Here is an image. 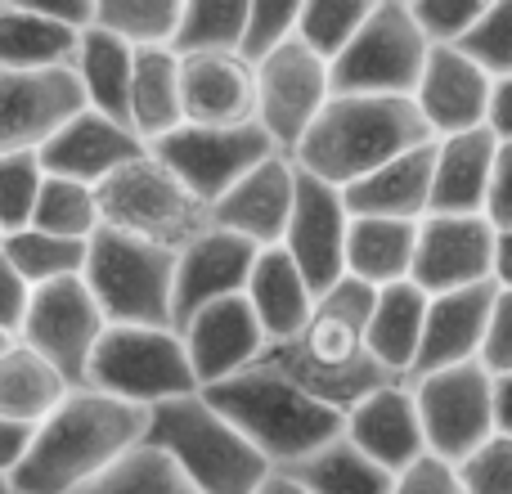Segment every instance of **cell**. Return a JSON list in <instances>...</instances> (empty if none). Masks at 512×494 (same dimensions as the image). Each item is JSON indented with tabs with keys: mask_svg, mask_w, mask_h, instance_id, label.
Wrapping results in <instances>:
<instances>
[{
	"mask_svg": "<svg viewBox=\"0 0 512 494\" xmlns=\"http://www.w3.org/2000/svg\"><path fill=\"white\" fill-rule=\"evenodd\" d=\"M486 77L508 81L512 77V0H490L486 18L472 27V36L459 45Z\"/></svg>",
	"mask_w": 512,
	"mask_h": 494,
	"instance_id": "43",
	"label": "cell"
},
{
	"mask_svg": "<svg viewBox=\"0 0 512 494\" xmlns=\"http://www.w3.org/2000/svg\"><path fill=\"white\" fill-rule=\"evenodd\" d=\"M292 477H301L315 494H396V472L378 468L373 459H364L351 441H333L328 450H319L315 459L283 468Z\"/></svg>",
	"mask_w": 512,
	"mask_h": 494,
	"instance_id": "34",
	"label": "cell"
},
{
	"mask_svg": "<svg viewBox=\"0 0 512 494\" xmlns=\"http://www.w3.org/2000/svg\"><path fill=\"white\" fill-rule=\"evenodd\" d=\"M0 494H18V490H14V481H9V477H0Z\"/></svg>",
	"mask_w": 512,
	"mask_h": 494,
	"instance_id": "57",
	"label": "cell"
},
{
	"mask_svg": "<svg viewBox=\"0 0 512 494\" xmlns=\"http://www.w3.org/2000/svg\"><path fill=\"white\" fill-rule=\"evenodd\" d=\"M495 288H512V230H499L495 239Z\"/></svg>",
	"mask_w": 512,
	"mask_h": 494,
	"instance_id": "54",
	"label": "cell"
},
{
	"mask_svg": "<svg viewBox=\"0 0 512 494\" xmlns=\"http://www.w3.org/2000/svg\"><path fill=\"white\" fill-rule=\"evenodd\" d=\"M418 256V225L409 221H373L355 216L351 239H346V274L364 279L373 288H396L414 279Z\"/></svg>",
	"mask_w": 512,
	"mask_h": 494,
	"instance_id": "32",
	"label": "cell"
},
{
	"mask_svg": "<svg viewBox=\"0 0 512 494\" xmlns=\"http://www.w3.org/2000/svg\"><path fill=\"white\" fill-rule=\"evenodd\" d=\"M432 185H436V144H423V149L387 162L369 180L346 189V207H351V216L423 225L432 216Z\"/></svg>",
	"mask_w": 512,
	"mask_h": 494,
	"instance_id": "25",
	"label": "cell"
},
{
	"mask_svg": "<svg viewBox=\"0 0 512 494\" xmlns=\"http://www.w3.org/2000/svg\"><path fill=\"white\" fill-rule=\"evenodd\" d=\"M396 494H468V490H463V477L454 463L427 454V459H418L414 468L396 477Z\"/></svg>",
	"mask_w": 512,
	"mask_h": 494,
	"instance_id": "47",
	"label": "cell"
},
{
	"mask_svg": "<svg viewBox=\"0 0 512 494\" xmlns=\"http://www.w3.org/2000/svg\"><path fill=\"white\" fill-rule=\"evenodd\" d=\"M144 153H149V144L140 140L135 126L86 108V113H77L41 149V167H45V176L77 180V185L99 189V185H108L122 167L140 162Z\"/></svg>",
	"mask_w": 512,
	"mask_h": 494,
	"instance_id": "18",
	"label": "cell"
},
{
	"mask_svg": "<svg viewBox=\"0 0 512 494\" xmlns=\"http://www.w3.org/2000/svg\"><path fill=\"white\" fill-rule=\"evenodd\" d=\"M256 256H261V247L221 230V225H212L203 239L189 243L176 261V328H185L198 310L216 306V301L243 297L252 283Z\"/></svg>",
	"mask_w": 512,
	"mask_h": 494,
	"instance_id": "20",
	"label": "cell"
},
{
	"mask_svg": "<svg viewBox=\"0 0 512 494\" xmlns=\"http://www.w3.org/2000/svg\"><path fill=\"white\" fill-rule=\"evenodd\" d=\"M135 54L122 36L104 32V27H90L81 36V50L72 72L81 77V90H86V104L104 117H117V122L131 126V81H135Z\"/></svg>",
	"mask_w": 512,
	"mask_h": 494,
	"instance_id": "33",
	"label": "cell"
},
{
	"mask_svg": "<svg viewBox=\"0 0 512 494\" xmlns=\"http://www.w3.org/2000/svg\"><path fill=\"white\" fill-rule=\"evenodd\" d=\"M328 104H333V63H324L297 36L265 63H256V122L279 144V153L292 158Z\"/></svg>",
	"mask_w": 512,
	"mask_h": 494,
	"instance_id": "13",
	"label": "cell"
},
{
	"mask_svg": "<svg viewBox=\"0 0 512 494\" xmlns=\"http://www.w3.org/2000/svg\"><path fill=\"white\" fill-rule=\"evenodd\" d=\"M248 27V0H185L180 32L171 50L180 59L194 54H239Z\"/></svg>",
	"mask_w": 512,
	"mask_h": 494,
	"instance_id": "35",
	"label": "cell"
},
{
	"mask_svg": "<svg viewBox=\"0 0 512 494\" xmlns=\"http://www.w3.org/2000/svg\"><path fill=\"white\" fill-rule=\"evenodd\" d=\"M436 45L414 23L409 0H378L346 54L333 63V95L414 99Z\"/></svg>",
	"mask_w": 512,
	"mask_h": 494,
	"instance_id": "9",
	"label": "cell"
},
{
	"mask_svg": "<svg viewBox=\"0 0 512 494\" xmlns=\"http://www.w3.org/2000/svg\"><path fill=\"white\" fill-rule=\"evenodd\" d=\"M131 126L144 144L167 140L185 126V90H180V54L171 45L135 54L131 81Z\"/></svg>",
	"mask_w": 512,
	"mask_h": 494,
	"instance_id": "31",
	"label": "cell"
},
{
	"mask_svg": "<svg viewBox=\"0 0 512 494\" xmlns=\"http://www.w3.org/2000/svg\"><path fill=\"white\" fill-rule=\"evenodd\" d=\"M409 387H414L418 414H423L427 454H436V459L463 468L481 445H490L499 436L495 373L481 360L459 364V369L427 373V378H414Z\"/></svg>",
	"mask_w": 512,
	"mask_h": 494,
	"instance_id": "10",
	"label": "cell"
},
{
	"mask_svg": "<svg viewBox=\"0 0 512 494\" xmlns=\"http://www.w3.org/2000/svg\"><path fill=\"white\" fill-rule=\"evenodd\" d=\"M0 247L9 252V261L18 265L32 288H50L63 279H86V261H90V243L77 239H59L45 230H18L9 239H0Z\"/></svg>",
	"mask_w": 512,
	"mask_h": 494,
	"instance_id": "36",
	"label": "cell"
},
{
	"mask_svg": "<svg viewBox=\"0 0 512 494\" xmlns=\"http://www.w3.org/2000/svg\"><path fill=\"white\" fill-rule=\"evenodd\" d=\"M180 337H185V346H189V360H194V373H198V382H203V391L248 373L252 364H261L265 351H270V337H265L261 319H256L248 292L198 310V315L180 328Z\"/></svg>",
	"mask_w": 512,
	"mask_h": 494,
	"instance_id": "17",
	"label": "cell"
},
{
	"mask_svg": "<svg viewBox=\"0 0 512 494\" xmlns=\"http://www.w3.org/2000/svg\"><path fill=\"white\" fill-rule=\"evenodd\" d=\"M297 23H301V0H256L248 5V27H243V59L252 63H265L274 50L297 36Z\"/></svg>",
	"mask_w": 512,
	"mask_h": 494,
	"instance_id": "42",
	"label": "cell"
},
{
	"mask_svg": "<svg viewBox=\"0 0 512 494\" xmlns=\"http://www.w3.org/2000/svg\"><path fill=\"white\" fill-rule=\"evenodd\" d=\"M203 396L270 459V468H297L346 436V414L306 396L270 360L252 364L221 387H207Z\"/></svg>",
	"mask_w": 512,
	"mask_h": 494,
	"instance_id": "3",
	"label": "cell"
},
{
	"mask_svg": "<svg viewBox=\"0 0 512 494\" xmlns=\"http://www.w3.org/2000/svg\"><path fill=\"white\" fill-rule=\"evenodd\" d=\"M373 5L378 0H301L297 41L310 45L324 63H337L346 45L360 36V27L369 23Z\"/></svg>",
	"mask_w": 512,
	"mask_h": 494,
	"instance_id": "39",
	"label": "cell"
},
{
	"mask_svg": "<svg viewBox=\"0 0 512 494\" xmlns=\"http://www.w3.org/2000/svg\"><path fill=\"white\" fill-rule=\"evenodd\" d=\"M486 221L495 225V230H512V144H499V162H495V180H490Z\"/></svg>",
	"mask_w": 512,
	"mask_h": 494,
	"instance_id": "50",
	"label": "cell"
},
{
	"mask_svg": "<svg viewBox=\"0 0 512 494\" xmlns=\"http://www.w3.org/2000/svg\"><path fill=\"white\" fill-rule=\"evenodd\" d=\"M14 342H18V337H9L5 328H0V355H5V351H9V346H14Z\"/></svg>",
	"mask_w": 512,
	"mask_h": 494,
	"instance_id": "56",
	"label": "cell"
},
{
	"mask_svg": "<svg viewBox=\"0 0 512 494\" xmlns=\"http://www.w3.org/2000/svg\"><path fill=\"white\" fill-rule=\"evenodd\" d=\"M409 9L432 45H463L486 18L490 0H409Z\"/></svg>",
	"mask_w": 512,
	"mask_h": 494,
	"instance_id": "44",
	"label": "cell"
},
{
	"mask_svg": "<svg viewBox=\"0 0 512 494\" xmlns=\"http://www.w3.org/2000/svg\"><path fill=\"white\" fill-rule=\"evenodd\" d=\"M149 445L162 450L198 494H256L270 477V459L221 414L207 396H185L149 414Z\"/></svg>",
	"mask_w": 512,
	"mask_h": 494,
	"instance_id": "4",
	"label": "cell"
},
{
	"mask_svg": "<svg viewBox=\"0 0 512 494\" xmlns=\"http://www.w3.org/2000/svg\"><path fill=\"white\" fill-rule=\"evenodd\" d=\"M495 427H499V436L512 441V373L495 378Z\"/></svg>",
	"mask_w": 512,
	"mask_h": 494,
	"instance_id": "53",
	"label": "cell"
},
{
	"mask_svg": "<svg viewBox=\"0 0 512 494\" xmlns=\"http://www.w3.org/2000/svg\"><path fill=\"white\" fill-rule=\"evenodd\" d=\"M495 297H499L495 283L432 297L423 351H418V364H414V373H409V382L427 378V373L459 369V364L481 360V351H486V333H490V315H495Z\"/></svg>",
	"mask_w": 512,
	"mask_h": 494,
	"instance_id": "23",
	"label": "cell"
},
{
	"mask_svg": "<svg viewBox=\"0 0 512 494\" xmlns=\"http://www.w3.org/2000/svg\"><path fill=\"white\" fill-rule=\"evenodd\" d=\"M81 36L86 32L50 18L41 5H5L0 0V72L72 68Z\"/></svg>",
	"mask_w": 512,
	"mask_h": 494,
	"instance_id": "28",
	"label": "cell"
},
{
	"mask_svg": "<svg viewBox=\"0 0 512 494\" xmlns=\"http://www.w3.org/2000/svg\"><path fill=\"white\" fill-rule=\"evenodd\" d=\"M495 239L486 216H427L418 225L414 283L427 297L495 283Z\"/></svg>",
	"mask_w": 512,
	"mask_h": 494,
	"instance_id": "15",
	"label": "cell"
},
{
	"mask_svg": "<svg viewBox=\"0 0 512 494\" xmlns=\"http://www.w3.org/2000/svg\"><path fill=\"white\" fill-rule=\"evenodd\" d=\"M86 387L153 414L158 405L198 396L203 382L194 373V360H189V346L180 337V328L113 324L104 333V342H99L95 360H90Z\"/></svg>",
	"mask_w": 512,
	"mask_h": 494,
	"instance_id": "6",
	"label": "cell"
},
{
	"mask_svg": "<svg viewBox=\"0 0 512 494\" xmlns=\"http://www.w3.org/2000/svg\"><path fill=\"white\" fill-rule=\"evenodd\" d=\"M256 494H315V490H310V486H306V481H301V477H292V472L274 468L270 477L261 481V490H256Z\"/></svg>",
	"mask_w": 512,
	"mask_h": 494,
	"instance_id": "55",
	"label": "cell"
},
{
	"mask_svg": "<svg viewBox=\"0 0 512 494\" xmlns=\"http://www.w3.org/2000/svg\"><path fill=\"white\" fill-rule=\"evenodd\" d=\"M481 364H486L495 378L512 373V288H499V297H495V315H490V333H486Z\"/></svg>",
	"mask_w": 512,
	"mask_h": 494,
	"instance_id": "49",
	"label": "cell"
},
{
	"mask_svg": "<svg viewBox=\"0 0 512 494\" xmlns=\"http://www.w3.org/2000/svg\"><path fill=\"white\" fill-rule=\"evenodd\" d=\"M72 391L81 387H72L32 346L14 342L0 355V418H9V423H27V427L50 423Z\"/></svg>",
	"mask_w": 512,
	"mask_h": 494,
	"instance_id": "30",
	"label": "cell"
},
{
	"mask_svg": "<svg viewBox=\"0 0 512 494\" xmlns=\"http://www.w3.org/2000/svg\"><path fill=\"white\" fill-rule=\"evenodd\" d=\"M265 360L279 373H288L306 396H315L319 405L337 409V414H351L373 391L391 387V382H405L369 355V342H364L360 324L337 319L319 306H315V319L306 324V333H301L297 342L270 346Z\"/></svg>",
	"mask_w": 512,
	"mask_h": 494,
	"instance_id": "5",
	"label": "cell"
},
{
	"mask_svg": "<svg viewBox=\"0 0 512 494\" xmlns=\"http://www.w3.org/2000/svg\"><path fill=\"white\" fill-rule=\"evenodd\" d=\"M153 158H162L207 207H216L239 180H248L261 162L279 153V144L252 126H180L167 140L149 144Z\"/></svg>",
	"mask_w": 512,
	"mask_h": 494,
	"instance_id": "12",
	"label": "cell"
},
{
	"mask_svg": "<svg viewBox=\"0 0 512 494\" xmlns=\"http://www.w3.org/2000/svg\"><path fill=\"white\" fill-rule=\"evenodd\" d=\"M459 477L468 494H512V441L495 436L490 445H481L459 468Z\"/></svg>",
	"mask_w": 512,
	"mask_h": 494,
	"instance_id": "45",
	"label": "cell"
},
{
	"mask_svg": "<svg viewBox=\"0 0 512 494\" xmlns=\"http://www.w3.org/2000/svg\"><path fill=\"white\" fill-rule=\"evenodd\" d=\"M436 144L414 99H360L333 95L310 135L297 144L292 162L301 176H315L333 189H351L405 153Z\"/></svg>",
	"mask_w": 512,
	"mask_h": 494,
	"instance_id": "2",
	"label": "cell"
},
{
	"mask_svg": "<svg viewBox=\"0 0 512 494\" xmlns=\"http://www.w3.org/2000/svg\"><path fill=\"white\" fill-rule=\"evenodd\" d=\"M248 301H252L256 319H261L265 337H270V346H283V342H297V337L306 333V324L315 319L319 292L310 288L301 265L292 261L283 247H265V252L256 256Z\"/></svg>",
	"mask_w": 512,
	"mask_h": 494,
	"instance_id": "26",
	"label": "cell"
},
{
	"mask_svg": "<svg viewBox=\"0 0 512 494\" xmlns=\"http://www.w3.org/2000/svg\"><path fill=\"white\" fill-rule=\"evenodd\" d=\"M108 328H113V319L104 315L95 288L86 279H63L32 292L18 342L32 346L41 360H50L72 387H86L90 360H95Z\"/></svg>",
	"mask_w": 512,
	"mask_h": 494,
	"instance_id": "11",
	"label": "cell"
},
{
	"mask_svg": "<svg viewBox=\"0 0 512 494\" xmlns=\"http://www.w3.org/2000/svg\"><path fill=\"white\" fill-rule=\"evenodd\" d=\"M297 185H301L297 162H292L288 153H274L270 162H261L248 180H239V185L212 207V221L221 225V230L256 243L261 252L265 247H283L292 212H297Z\"/></svg>",
	"mask_w": 512,
	"mask_h": 494,
	"instance_id": "21",
	"label": "cell"
},
{
	"mask_svg": "<svg viewBox=\"0 0 512 494\" xmlns=\"http://www.w3.org/2000/svg\"><path fill=\"white\" fill-rule=\"evenodd\" d=\"M427 310H432V297H427L414 279L396 283V288H382L378 310H373V319H369V333H364L373 360L405 382L418 364V351H423Z\"/></svg>",
	"mask_w": 512,
	"mask_h": 494,
	"instance_id": "29",
	"label": "cell"
},
{
	"mask_svg": "<svg viewBox=\"0 0 512 494\" xmlns=\"http://www.w3.org/2000/svg\"><path fill=\"white\" fill-rule=\"evenodd\" d=\"M32 441H36V427L0 418V477L14 481V472L27 463V450H32Z\"/></svg>",
	"mask_w": 512,
	"mask_h": 494,
	"instance_id": "51",
	"label": "cell"
},
{
	"mask_svg": "<svg viewBox=\"0 0 512 494\" xmlns=\"http://www.w3.org/2000/svg\"><path fill=\"white\" fill-rule=\"evenodd\" d=\"M32 283L18 274V265L9 261V252L0 247V328H5L9 337H18V328H23L27 319V306H32Z\"/></svg>",
	"mask_w": 512,
	"mask_h": 494,
	"instance_id": "48",
	"label": "cell"
},
{
	"mask_svg": "<svg viewBox=\"0 0 512 494\" xmlns=\"http://www.w3.org/2000/svg\"><path fill=\"white\" fill-rule=\"evenodd\" d=\"M346 441L373 459L387 472H409L418 459H427V432H423V414L409 382H391V387L373 391L369 400L346 414Z\"/></svg>",
	"mask_w": 512,
	"mask_h": 494,
	"instance_id": "22",
	"label": "cell"
},
{
	"mask_svg": "<svg viewBox=\"0 0 512 494\" xmlns=\"http://www.w3.org/2000/svg\"><path fill=\"white\" fill-rule=\"evenodd\" d=\"M176 261L180 252L144 243L122 230H99L90 239L86 283L113 324L176 328Z\"/></svg>",
	"mask_w": 512,
	"mask_h": 494,
	"instance_id": "7",
	"label": "cell"
},
{
	"mask_svg": "<svg viewBox=\"0 0 512 494\" xmlns=\"http://www.w3.org/2000/svg\"><path fill=\"white\" fill-rule=\"evenodd\" d=\"M486 131L495 135L499 144H512V77L508 81H495V99H490Z\"/></svg>",
	"mask_w": 512,
	"mask_h": 494,
	"instance_id": "52",
	"label": "cell"
},
{
	"mask_svg": "<svg viewBox=\"0 0 512 494\" xmlns=\"http://www.w3.org/2000/svg\"><path fill=\"white\" fill-rule=\"evenodd\" d=\"M495 162H499V140L490 131L436 140L432 216H486Z\"/></svg>",
	"mask_w": 512,
	"mask_h": 494,
	"instance_id": "27",
	"label": "cell"
},
{
	"mask_svg": "<svg viewBox=\"0 0 512 494\" xmlns=\"http://www.w3.org/2000/svg\"><path fill=\"white\" fill-rule=\"evenodd\" d=\"M185 0H99L95 27L122 36L131 50H162L176 45Z\"/></svg>",
	"mask_w": 512,
	"mask_h": 494,
	"instance_id": "37",
	"label": "cell"
},
{
	"mask_svg": "<svg viewBox=\"0 0 512 494\" xmlns=\"http://www.w3.org/2000/svg\"><path fill=\"white\" fill-rule=\"evenodd\" d=\"M149 441V409L81 387L50 423L36 427L27 463L14 472L18 494H81L126 454Z\"/></svg>",
	"mask_w": 512,
	"mask_h": 494,
	"instance_id": "1",
	"label": "cell"
},
{
	"mask_svg": "<svg viewBox=\"0 0 512 494\" xmlns=\"http://www.w3.org/2000/svg\"><path fill=\"white\" fill-rule=\"evenodd\" d=\"M378 292L382 288L346 274L337 288H328L324 297H319V310H328V315H337V319H351V324H360L364 333H369V319H373V310H378Z\"/></svg>",
	"mask_w": 512,
	"mask_h": 494,
	"instance_id": "46",
	"label": "cell"
},
{
	"mask_svg": "<svg viewBox=\"0 0 512 494\" xmlns=\"http://www.w3.org/2000/svg\"><path fill=\"white\" fill-rule=\"evenodd\" d=\"M0 239H5V234H0Z\"/></svg>",
	"mask_w": 512,
	"mask_h": 494,
	"instance_id": "58",
	"label": "cell"
},
{
	"mask_svg": "<svg viewBox=\"0 0 512 494\" xmlns=\"http://www.w3.org/2000/svg\"><path fill=\"white\" fill-rule=\"evenodd\" d=\"M351 207L346 194L315 176H301L297 185V212H292L288 239L283 252L301 265V274L310 279V288L324 297L328 288L346 279V239H351Z\"/></svg>",
	"mask_w": 512,
	"mask_h": 494,
	"instance_id": "16",
	"label": "cell"
},
{
	"mask_svg": "<svg viewBox=\"0 0 512 494\" xmlns=\"http://www.w3.org/2000/svg\"><path fill=\"white\" fill-rule=\"evenodd\" d=\"M99 212H104L108 230L135 234V239L171 247V252H185L216 225L212 207L153 153H144L140 162L117 171L108 185H99Z\"/></svg>",
	"mask_w": 512,
	"mask_h": 494,
	"instance_id": "8",
	"label": "cell"
},
{
	"mask_svg": "<svg viewBox=\"0 0 512 494\" xmlns=\"http://www.w3.org/2000/svg\"><path fill=\"white\" fill-rule=\"evenodd\" d=\"M32 230L59 234V239L90 243L99 230H104V212H99V189L77 185V180L45 176V189H41V198H36Z\"/></svg>",
	"mask_w": 512,
	"mask_h": 494,
	"instance_id": "38",
	"label": "cell"
},
{
	"mask_svg": "<svg viewBox=\"0 0 512 494\" xmlns=\"http://www.w3.org/2000/svg\"><path fill=\"white\" fill-rule=\"evenodd\" d=\"M490 99H495V77H486L459 45H436L432 59H427L423 86H418V95H414L427 131H432L436 140L486 131Z\"/></svg>",
	"mask_w": 512,
	"mask_h": 494,
	"instance_id": "19",
	"label": "cell"
},
{
	"mask_svg": "<svg viewBox=\"0 0 512 494\" xmlns=\"http://www.w3.org/2000/svg\"><path fill=\"white\" fill-rule=\"evenodd\" d=\"M81 494H198V490L189 486V477L167 454L144 441L140 450L126 454L113 472H104L95 486H86Z\"/></svg>",
	"mask_w": 512,
	"mask_h": 494,
	"instance_id": "40",
	"label": "cell"
},
{
	"mask_svg": "<svg viewBox=\"0 0 512 494\" xmlns=\"http://www.w3.org/2000/svg\"><path fill=\"white\" fill-rule=\"evenodd\" d=\"M185 126H252L256 68L243 54H194L180 59Z\"/></svg>",
	"mask_w": 512,
	"mask_h": 494,
	"instance_id": "24",
	"label": "cell"
},
{
	"mask_svg": "<svg viewBox=\"0 0 512 494\" xmlns=\"http://www.w3.org/2000/svg\"><path fill=\"white\" fill-rule=\"evenodd\" d=\"M45 189V167L41 153H9L0 158V234L32 230L36 198Z\"/></svg>",
	"mask_w": 512,
	"mask_h": 494,
	"instance_id": "41",
	"label": "cell"
},
{
	"mask_svg": "<svg viewBox=\"0 0 512 494\" xmlns=\"http://www.w3.org/2000/svg\"><path fill=\"white\" fill-rule=\"evenodd\" d=\"M86 108V90L72 68L0 72V158L41 153Z\"/></svg>",
	"mask_w": 512,
	"mask_h": 494,
	"instance_id": "14",
	"label": "cell"
}]
</instances>
